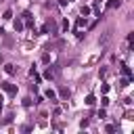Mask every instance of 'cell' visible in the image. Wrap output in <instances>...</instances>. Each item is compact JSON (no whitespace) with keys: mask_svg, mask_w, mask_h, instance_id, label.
Segmentation results:
<instances>
[{"mask_svg":"<svg viewBox=\"0 0 134 134\" xmlns=\"http://www.w3.org/2000/svg\"><path fill=\"white\" fill-rule=\"evenodd\" d=\"M2 88H4V90H8V92H15V88H13V86H10V84H6V82H4V84H2Z\"/></svg>","mask_w":134,"mask_h":134,"instance_id":"1","label":"cell"},{"mask_svg":"<svg viewBox=\"0 0 134 134\" xmlns=\"http://www.w3.org/2000/svg\"><path fill=\"white\" fill-rule=\"evenodd\" d=\"M6 73L13 75V73H15V65H6Z\"/></svg>","mask_w":134,"mask_h":134,"instance_id":"2","label":"cell"}]
</instances>
